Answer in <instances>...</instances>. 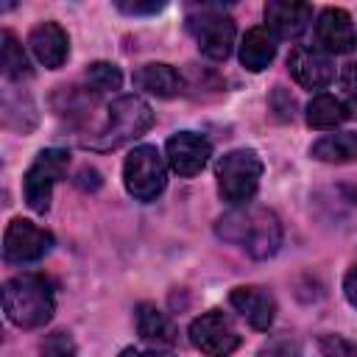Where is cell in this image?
<instances>
[{
  "label": "cell",
  "instance_id": "obj_1",
  "mask_svg": "<svg viewBox=\"0 0 357 357\" xmlns=\"http://www.w3.org/2000/svg\"><path fill=\"white\" fill-rule=\"evenodd\" d=\"M215 234L254 259H268L282 245V223L268 206H237L218 218Z\"/></svg>",
  "mask_w": 357,
  "mask_h": 357
},
{
  "label": "cell",
  "instance_id": "obj_19",
  "mask_svg": "<svg viewBox=\"0 0 357 357\" xmlns=\"http://www.w3.org/2000/svg\"><path fill=\"white\" fill-rule=\"evenodd\" d=\"M310 156L318 162H329V165H346L357 159V131H337V134H326L318 142H312Z\"/></svg>",
  "mask_w": 357,
  "mask_h": 357
},
{
  "label": "cell",
  "instance_id": "obj_10",
  "mask_svg": "<svg viewBox=\"0 0 357 357\" xmlns=\"http://www.w3.org/2000/svg\"><path fill=\"white\" fill-rule=\"evenodd\" d=\"M287 70L293 81L304 89H324L335 78L332 56L324 53L318 45H296L287 56Z\"/></svg>",
  "mask_w": 357,
  "mask_h": 357
},
{
  "label": "cell",
  "instance_id": "obj_2",
  "mask_svg": "<svg viewBox=\"0 0 357 357\" xmlns=\"http://www.w3.org/2000/svg\"><path fill=\"white\" fill-rule=\"evenodd\" d=\"M3 310L6 318L20 329L45 326L56 312V293L47 276L20 273L3 284Z\"/></svg>",
  "mask_w": 357,
  "mask_h": 357
},
{
  "label": "cell",
  "instance_id": "obj_17",
  "mask_svg": "<svg viewBox=\"0 0 357 357\" xmlns=\"http://www.w3.org/2000/svg\"><path fill=\"white\" fill-rule=\"evenodd\" d=\"M273 56H276V36L268 28L257 25V28L245 31V36L240 42V64L245 70L259 73L273 61Z\"/></svg>",
  "mask_w": 357,
  "mask_h": 357
},
{
  "label": "cell",
  "instance_id": "obj_9",
  "mask_svg": "<svg viewBox=\"0 0 357 357\" xmlns=\"http://www.w3.org/2000/svg\"><path fill=\"white\" fill-rule=\"evenodd\" d=\"M53 248V234L25 218H14L3 234V257L11 265L42 259Z\"/></svg>",
  "mask_w": 357,
  "mask_h": 357
},
{
  "label": "cell",
  "instance_id": "obj_16",
  "mask_svg": "<svg viewBox=\"0 0 357 357\" xmlns=\"http://www.w3.org/2000/svg\"><path fill=\"white\" fill-rule=\"evenodd\" d=\"M134 321H137V335L151 346H173L178 340V329H176L173 318L151 301L137 304Z\"/></svg>",
  "mask_w": 357,
  "mask_h": 357
},
{
  "label": "cell",
  "instance_id": "obj_28",
  "mask_svg": "<svg viewBox=\"0 0 357 357\" xmlns=\"http://www.w3.org/2000/svg\"><path fill=\"white\" fill-rule=\"evenodd\" d=\"M120 357H173L167 351H139V349H123Z\"/></svg>",
  "mask_w": 357,
  "mask_h": 357
},
{
  "label": "cell",
  "instance_id": "obj_12",
  "mask_svg": "<svg viewBox=\"0 0 357 357\" xmlns=\"http://www.w3.org/2000/svg\"><path fill=\"white\" fill-rule=\"evenodd\" d=\"M262 14H265V28L279 39H296L312 22V6H307V3L268 0Z\"/></svg>",
  "mask_w": 357,
  "mask_h": 357
},
{
  "label": "cell",
  "instance_id": "obj_11",
  "mask_svg": "<svg viewBox=\"0 0 357 357\" xmlns=\"http://www.w3.org/2000/svg\"><path fill=\"white\" fill-rule=\"evenodd\" d=\"M167 153V165L178 173V176H195L204 170V165L212 156V145L204 134L195 131H178L167 139L165 145Z\"/></svg>",
  "mask_w": 357,
  "mask_h": 357
},
{
  "label": "cell",
  "instance_id": "obj_6",
  "mask_svg": "<svg viewBox=\"0 0 357 357\" xmlns=\"http://www.w3.org/2000/svg\"><path fill=\"white\" fill-rule=\"evenodd\" d=\"M67 165H70V153L61 148H45L36 153V159L31 162V167L25 170V178H22V195L33 212L45 215L50 209L53 187L59 178H64Z\"/></svg>",
  "mask_w": 357,
  "mask_h": 357
},
{
  "label": "cell",
  "instance_id": "obj_14",
  "mask_svg": "<svg viewBox=\"0 0 357 357\" xmlns=\"http://www.w3.org/2000/svg\"><path fill=\"white\" fill-rule=\"evenodd\" d=\"M315 39L324 53H349L354 47V25L349 11L343 8H324L315 22Z\"/></svg>",
  "mask_w": 357,
  "mask_h": 357
},
{
  "label": "cell",
  "instance_id": "obj_5",
  "mask_svg": "<svg viewBox=\"0 0 357 357\" xmlns=\"http://www.w3.org/2000/svg\"><path fill=\"white\" fill-rule=\"evenodd\" d=\"M187 28L206 59L212 61L229 59L234 45V20L223 14L220 6H195L192 14L187 17Z\"/></svg>",
  "mask_w": 357,
  "mask_h": 357
},
{
  "label": "cell",
  "instance_id": "obj_4",
  "mask_svg": "<svg viewBox=\"0 0 357 357\" xmlns=\"http://www.w3.org/2000/svg\"><path fill=\"white\" fill-rule=\"evenodd\" d=\"M218 192L231 206H245L259 187L262 178V159L251 148L229 151L218 159Z\"/></svg>",
  "mask_w": 357,
  "mask_h": 357
},
{
  "label": "cell",
  "instance_id": "obj_23",
  "mask_svg": "<svg viewBox=\"0 0 357 357\" xmlns=\"http://www.w3.org/2000/svg\"><path fill=\"white\" fill-rule=\"evenodd\" d=\"M42 357H75V340L70 332H50L42 346H39Z\"/></svg>",
  "mask_w": 357,
  "mask_h": 357
},
{
  "label": "cell",
  "instance_id": "obj_13",
  "mask_svg": "<svg viewBox=\"0 0 357 357\" xmlns=\"http://www.w3.org/2000/svg\"><path fill=\"white\" fill-rule=\"evenodd\" d=\"M229 301L248 321V326H254L259 332L271 329V324L276 318V298H273V293H268L265 287H257V284H243V287H234L229 293Z\"/></svg>",
  "mask_w": 357,
  "mask_h": 357
},
{
  "label": "cell",
  "instance_id": "obj_22",
  "mask_svg": "<svg viewBox=\"0 0 357 357\" xmlns=\"http://www.w3.org/2000/svg\"><path fill=\"white\" fill-rule=\"evenodd\" d=\"M86 81L95 92H114L123 84V73L109 61H95L86 67Z\"/></svg>",
  "mask_w": 357,
  "mask_h": 357
},
{
  "label": "cell",
  "instance_id": "obj_15",
  "mask_svg": "<svg viewBox=\"0 0 357 357\" xmlns=\"http://www.w3.org/2000/svg\"><path fill=\"white\" fill-rule=\"evenodd\" d=\"M28 45L39 59V64H45L47 70H59L70 56V39L59 22H39L31 31Z\"/></svg>",
  "mask_w": 357,
  "mask_h": 357
},
{
  "label": "cell",
  "instance_id": "obj_29",
  "mask_svg": "<svg viewBox=\"0 0 357 357\" xmlns=\"http://www.w3.org/2000/svg\"><path fill=\"white\" fill-rule=\"evenodd\" d=\"M346 109H349V114H354V117H357V95H351V100H349V106H346Z\"/></svg>",
  "mask_w": 357,
  "mask_h": 357
},
{
  "label": "cell",
  "instance_id": "obj_21",
  "mask_svg": "<svg viewBox=\"0 0 357 357\" xmlns=\"http://www.w3.org/2000/svg\"><path fill=\"white\" fill-rule=\"evenodd\" d=\"M0 64H3V75L8 81H22V78L31 75L28 56H25L22 45L17 42V36L11 31L0 33Z\"/></svg>",
  "mask_w": 357,
  "mask_h": 357
},
{
  "label": "cell",
  "instance_id": "obj_24",
  "mask_svg": "<svg viewBox=\"0 0 357 357\" xmlns=\"http://www.w3.org/2000/svg\"><path fill=\"white\" fill-rule=\"evenodd\" d=\"M318 351L321 357H357V346L340 335H324L318 340Z\"/></svg>",
  "mask_w": 357,
  "mask_h": 357
},
{
  "label": "cell",
  "instance_id": "obj_26",
  "mask_svg": "<svg viewBox=\"0 0 357 357\" xmlns=\"http://www.w3.org/2000/svg\"><path fill=\"white\" fill-rule=\"evenodd\" d=\"M343 293H346V301L357 307V265H351L349 273L343 276Z\"/></svg>",
  "mask_w": 357,
  "mask_h": 357
},
{
  "label": "cell",
  "instance_id": "obj_20",
  "mask_svg": "<svg viewBox=\"0 0 357 357\" xmlns=\"http://www.w3.org/2000/svg\"><path fill=\"white\" fill-rule=\"evenodd\" d=\"M349 109L335 98V95H315L310 103H307V126L312 128H335L346 120Z\"/></svg>",
  "mask_w": 357,
  "mask_h": 357
},
{
  "label": "cell",
  "instance_id": "obj_25",
  "mask_svg": "<svg viewBox=\"0 0 357 357\" xmlns=\"http://www.w3.org/2000/svg\"><path fill=\"white\" fill-rule=\"evenodd\" d=\"M117 8L126 11V14H156V11L165 8V3H156V0H151V3H126V0H117Z\"/></svg>",
  "mask_w": 357,
  "mask_h": 357
},
{
  "label": "cell",
  "instance_id": "obj_18",
  "mask_svg": "<svg viewBox=\"0 0 357 357\" xmlns=\"http://www.w3.org/2000/svg\"><path fill=\"white\" fill-rule=\"evenodd\" d=\"M134 84L148 92V95H156V98H173L181 92V75L170 67V64H162V61H153V64H145L134 73Z\"/></svg>",
  "mask_w": 357,
  "mask_h": 357
},
{
  "label": "cell",
  "instance_id": "obj_3",
  "mask_svg": "<svg viewBox=\"0 0 357 357\" xmlns=\"http://www.w3.org/2000/svg\"><path fill=\"white\" fill-rule=\"evenodd\" d=\"M151 126H153L151 106L139 95H120V98H114L109 103L106 126L86 145L89 148H98V151H109V148H117L123 142H131V139L142 137Z\"/></svg>",
  "mask_w": 357,
  "mask_h": 357
},
{
  "label": "cell",
  "instance_id": "obj_27",
  "mask_svg": "<svg viewBox=\"0 0 357 357\" xmlns=\"http://www.w3.org/2000/svg\"><path fill=\"white\" fill-rule=\"evenodd\" d=\"M340 81H343V86H346L351 95H357V61H349V64L343 67Z\"/></svg>",
  "mask_w": 357,
  "mask_h": 357
},
{
  "label": "cell",
  "instance_id": "obj_8",
  "mask_svg": "<svg viewBox=\"0 0 357 357\" xmlns=\"http://www.w3.org/2000/svg\"><path fill=\"white\" fill-rule=\"evenodd\" d=\"M190 343L206 357H229L240 346V332L223 310H209L190 324Z\"/></svg>",
  "mask_w": 357,
  "mask_h": 357
},
{
  "label": "cell",
  "instance_id": "obj_7",
  "mask_svg": "<svg viewBox=\"0 0 357 357\" xmlns=\"http://www.w3.org/2000/svg\"><path fill=\"white\" fill-rule=\"evenodd\" d=\"M123 181L137 201H153L167 181L165 156L153 145H137L123 162Z\"/></svg>",
  "mask_w": 357,
  "mask_h": 357
}]
</instances>
